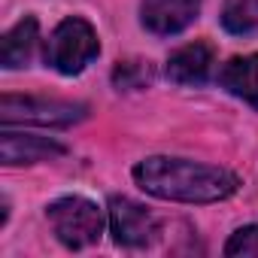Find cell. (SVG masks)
Masks as SVG:
<instances>
[{
    "mask_svg": "<svg viewBox=\"0 0 258 258\" xmlns=\"http://www.w3.org/2000/svg\"><path fill=\"white\" fill-rule=\"evenodd\" d=\"M134 179L146 195L179 204H216L231 198L240 185V179L225 167L167 155H152L140 161L134 167Z\"/></svg>",
    "mask_w": 258,
    "mask_h": 258,
    "instance_id": "cell-1",
    "label": "cell"
},
{
    "mask_svg": "<svg viewBox=\"0 0 258 258\" xmlns=\"http://www.w3.org/2000/svg\"><path fill=\"white\" fill-rule=\"evenodd\" d=\"M97 52H100V43L94 28L85 19L70 16L52 31L46 43V64L64 76H76L97 58Z\"/></svg>",
    "mask_w": 258,
    "mask_h": 258,
    "instance_id": "cell-2",
    "label": "cell"
},
{
    "mask_svg": "<svg viewBox=\"0 0 258 258\" xmlns=\"http://www.w3.org/2000/svg\"><path fill=\"white\" fill-rule=\"evenodd\" d=\"M46 219L67 249L94 246L103 234V213L88 198H58L55 204H49Z\"/></svg>",
    "mask_w": 258,
    "mask_h": 258,
    "instance_id": "cell-3",
    "label": "cell"
},
{
    "mask_svg": "<svg viewBox=\"0 0 258 258\" xmlns=\"http://www.w3.org/2000/svg\"><path fill=\"white\" fill-rule=\"evenodd\" d=\"M0 118L4 124H43V127H67L85 118L82 103L70 100H46L28 94H4L0 97Z\"/></svg>",
    "mask_w": 258,
    "mask_h": 258,
    "instance_id": "cell-4",
    "label": "cell"
},
{
    "mask_svg": "<svg viewBox=\"0 0 258 258\" xmlns=\"http://www.w3.org/2000/svg\"><path fill=\"white\" fill-rule=\"evenodd\" d=\"M109 231L118 246L127 249H143L155 240L158 225L146 207H140L131 198H109Z\"/></svg>",
    "mask_w": 258,
    "mask_h": 258,
    "instance_id": "cell-5",
    "label": "cell"
},
{
    "mask_svg": "<svg viewBox=\"0 0 258 258\" xmlns=\"http://www.w3.org/2000/svg\"><path fill=\"white\" fill-rule=\"evenodd\" d=\"M201 13V0H143L140 16L146 31L158 37H173L185 31Z\"/></svg>",
    "mask_w": 258,
    "mask_h": 258,
    "instance_id": "cell-6",
    "label": "cell"
},
{
    "mask_svg": "<svg viewBox=\"0 0 258 258\" xmlns=\"http://www.w3.org/2000/svg\"><path fill=\"white\" fill-rule=\"evenodd\" d=\"M64 155V146L46 137H31V134H13L4 131L0 134V158L4 164H37Z\"/></svg>",
    "mask_w": 258,
    "mask_h": 258,
    "instance_id": "cell-7",
    "label": "cell"
},
{
    "mask_svg": "<svg viewBox=\"0 0 258 258\" xmlns=\"http://www.w3.org/2000/svg\"><path fill=\"white\" fill-rule=\"evenodd\" d=\"M167 79L179 85H201L213 70V49L207 43H188L167 58Z\"/></svg>",
    "mask_w": 258,
    "mask_h": 258,
    "instance_id": "cell-8",
    "label": "cell"
},
{
    "mask_svg": "<svg viewBox=\"0 0 258 258\" xmlns=\"http://www.w3.org/2000/svg\"><path fill=\"white\" fill-rule=\"evenodd\" d=\"M219 85L246 100L249 106L258 109V55H240V58H231L222 70H219Z\"/></svg>",
    "mask_w": 258,
    "mask_h": 258,
    "instance_id": "cell-9",
    "label": "cell"
},
{
    "mask_svg": "<svg viewBox=\"0 0 258 258\" xmlns=\"http://www.w3.org/2000/svg\"><path fill=\"white\" fill-rule=\"evenodd\" d=\"M37 40H40V25L34 16H25L13 31L4 34V43H0V61H4L7 70H16V67H28L31 58H34V49H37Z\"/></svg>",
    "mask_w": 258,
    "mask_h": 258,
    "instance_id": "cell-10",
    "label": "cell"
},
{
    "mask_svg": "<svg viewBox=\"0 0 258 258\" xmlns=\"http://www.w3.org/2000/svg\"><path fill=\"white\" fill-rule=\"evenodd\" d=\"M222 28L228 34L246 37L258 31V0H225L222 4Z\"/></svg>",
    "mask_w": 258,
    "mask_h": 258,
    "instance_id": "cell-11",
    "label": "cell"
},
{
    "mask_svg": "<svg viewBox=\"0 0 258 258\" xmlns=\"http://www.w3.org/2000/svg\"><path fill=\"white\" fill-rule=\"evenodd\" d=\"M225 255L228 258H258V225H246L234 231L231 240L225 243Z\"/></svg>",
    "mask_w": 258,
    "mask_h": 258,
    "instance_id": "cell-12",
    "label": "cell"
},
{
    "mask_svg": "<svg viewBox=\"0 0 258 258\" xmlns=\"http://www.w3.org/2000/svg\"><path fill=\"white\" fill-rule=\"evenodd\" d=\"M143 82H149V67H143L140 61L121 64V67L115 70V85H118V88H137V85H143Z\"/></svg>",
    "mask_w": 258,
    "mask_h": 258,
    "instance_id": "cell-13",
    "label": "cell"
}]
</instances>
